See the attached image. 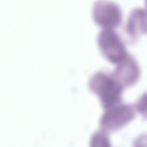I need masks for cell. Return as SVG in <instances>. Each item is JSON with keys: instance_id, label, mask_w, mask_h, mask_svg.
Returning a JSON list of instances; mask_svg holds the SVG:
<instances>
[{"instance_id": "1", "label": "cell", "mask_w": 147, "mask_h": 147, "mask_svg": "<svg viewBox=\"0 0 147 147\" xmlns=\"http://www.w3.org/2000/svg\"><path fill=\"white\" fill-rule=\"evenodd\" d=\"M88 88L98 96L104 109L121 101L123 87L113 78L111 73L103 70L96 71L89 79Z\"/></svg>"}, {"instance_id": "2", "label": "cell", "mask_w": 147, "mask_h": 147, "mask_svg": "<svg viewBox=\"0 0 147 147\" xmlns=\"http://www.w3.org/2000/svg\"><path fill=\"white\" fill-rule=\"evenodd\" d=\"M97 42L102 54L111 63H120L128 55L124 43L113 29L100 30L98 33Z\"/></svg>"}, {"instance_id": "3", "label": "cell", "mask_w": 147, "mask_h": 147, "mask_svg": "<svg viewBox=\"0 0 147 147\" xmlns=\"http://www.w3.org/2000/svg\"><path fill=\"white\" fill-rule=\"evenodd\" d=\"M134 116V106L119 103L105 109L99 120V125L100 129L106 133L113 132L130 121Z\"/></svg>"}, {"instance_id": "4", "label": "cell", "mask_w": 147, "mask_h": 147, "mask_svg": "<svg viewBox=\"0 0 147 147\" xmlns=\"http://www.w3.org/2000/svg\"><path fill=\"white\" fill-rule=\"evenodd\" d=\"M92 16L99 26L113 29L119 26L121 21V9L114 1L99 0L93 3Z\"/></svg>"}, {"instance_id": "5", "label": "cell", "mask_w": 147, "mask_h": 147, "mask_svg": "<svg viewBox=\"0 0 147 147\" xmlns=\"http://www.w3.org/2000/svg\"><path fill=\"white\" fill-rule=\"evenodd\" d=\"M111 74L123 88L133 85L139 76L137 61L133 55H128L122 61L117 63Z\"/></svg>"}, {"instance_id": "6", "label": "cell", "mask_w": 147, "mask_h": 147, "mask_svg": "<svg viewBox=\"0 0 147 147\" xmlns=\"http://www.w3.org/2000/svg\"><path fill=\"white\" fill-rule=\"evenodd\" d=\"M147 31V11L142 8H134L129 12L124 26V32L131 42Z\"/></svg>"}]
</instances>
